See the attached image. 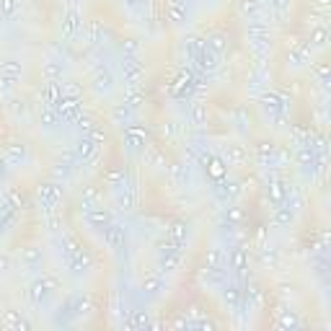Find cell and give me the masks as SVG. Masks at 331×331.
<instances>
[{
  "instance_id": "obj_1",
  "label": "cell",
  "mask_w": 331,
  "mask_h": 331,
  "mask_svg": "<svg viewBox=\"0 0 331 331\" xmlns=\"http://www.w3.org/2000/svg\"><path fill=\"white\" fill-rule=\"evenodd\" d=\"M122 73H124V80H127V83L137 85L140 78L145 75V68H143V62H137L135 57H124V60H122Z\"/></svg>"
},
{
  "instance_id": "obj_2",
  "label": "cell",
  "mask_w": 331,
  "mask_h": 331,
  "mask_svg": "<svg viewBox=\"0 0 331 331\" xmlns=\"http://www.w3.org/2000/svg\"><path fill=\"white\" fill-rule=\"evenodd\" d=\"M106 244H109V249L122 251L124 244H127V230H124V225L109 223V225H106Z\"/></svg>"
},
{
  "instance_id": "obj_3",
  "label": "cell",
  "mask_w": 331,
  "mask_h": 331,
  "mask_svg": "<svg viewBox=\"0 0 331 331\" xmlns=\"http://www.w3.org/2000/svg\"><path fill=\"white\" fill-rule=\"evenodd\" d=\"M80 29H83V16L75 8H70L68 13H65V18H62V34L65 36H75Z\"/></svg>"
},
{
  "instance_id": "obj_4",
  "label": "cell",
  "mask_w": 331,
  "mask_h": 331,
  "mask_svg": "<svg viewBox=\"0 0 331 331\" xmlns=\"http://www.w3.org/2000/svg\"><path fill=\"white\" fill-rule=\"evenodd\" d=\"M41 75L47 83H60L62 80V62H57V60L41 62Z\"/></svg>"
},
{
  "instance_id": "obj_5",
  "label": "cell",
  "mask_w": 331,
  "mask_h": 331,
  "mask_svg": "<svg viewBox=\"0 0 331 331\" xmlns=\"http://www.w3.org/2000/svg\"><path fill=\"white\" fill-rule=\"evenodd\" d=\"M145 163L156 166V168H163L166 166V153L158 145H145Z\"/></svg>"
},
{
  "instance_id": "obj_6",
  "label": "cell",
  "mask_w": 331,
  "mask_h": 331,
  "mask_svg": "<svg viewBox=\"0 0 331 331\" xmlns=\"http://www.w3.org/2000/svg\"><path fill=\"white\" fill-rule=\"evenodd\" d=\"M93 88H96L99 93H109L114 88V75L109 73V70H99L93 75Z\"/></svg>"
},
{
  "instance_id": "obj_7",
  "label": "cell",
  "mask_w": 331,
  "mask_h": 331,
  "mask_svg": "<svg viewBox=\"0 0 331 331\" xmlns=\"http://www.w3.org/2000/svg\"><path fill=\"white\" fill-rule=\"evenodd\" d=\"M238 11L249 21H256L261 16V3H259V0H238Z\"/></svg>"
},
{
  "instance_id": "obj_8",
  "label": "cell",
  "mask_w": 331,
  "mask_h": 331,
  "mask_svg": "<svg viewBox=\"0 0 331 331\" xmlns=\"http://www.w3.org/2000/svg\"><path fill=\"white\" fill-rule=\"evenodd\" d=\"M189 117H192V124H205L207 122V104H202V101H192V106H189Z\"/></svg>"
},
{
  "instance_id": "obj_9",
  "label": "cell",
  "mask_w": 331,
  "mask_h": 331,
  "mask_svg": "<svg viewBox=\"0 0 331 331\" xmlns=\"http://www.w3.org/2000/svg\"><path fill=\"white\" fill-rule=\"evenodd\" d=\"M39 124H41L44 129H55V127L60 124V114H57V109L44 106V109H41V114H39Z\"/></svg>"
},
{
  "instance_id": "obj_10",
  "label": "cell",
  "mask_w": 331,
  "mask_h": 331,
  "mask_svg": "<svg viewBox=\"0 0 331 331\" xmlns=\"http://www.w3.org/2000/svg\"><path fill=\"white\" fill-rule=\"evenodd\" d=\"M88 223H91L93 228H106L109 223H112V215H109L106 210L93 207V210H88Z\"/></svg>"
},
{
  "instance_id": "obj_11",
  "label": "cell",
  "mask_w": 331,
  "mask_h": 331,
  "mask_svg": "<svg viewBox=\"0 0 331 331\" xmlns=\"http://www.w3.org/2000/svg\"><path fill=\"white\" fill-rule=\"evenodd\" d=\"M0 326H3V328H18V331L29 328V323L18 316V311H6V316L0 318Z\"/></svg>"
},
{
  "instance_id": "obj_12",
  "label": "cell",
  "mask_w": 331,
  "mask_h": 331,
  "mask_svg": "<svg viewBox=\"0 0 331 331\" xmlns=\"http://www.w3.org/2000/svg\"><path fill=\"white\" fill-rule=\"evenodd\" d=\"M225 161L230 163V166H241L246 161V150H244V145H225Z\"/></svg>"
},
{
  "instance_id": "obj_13",
  "label": "cell",
  "mask_w": 331,
  "mask_h": 331,
  "mask_svg": "<svg viewBox=\"0 0 331 331\" xmlns=\"http://www.w3.org/2000/svg\"><path fill=\"white\" fill-rule=\"evenodd\" d=\"M47 293H50L47 279H36V282L31 285V290H29V298H31V303H34V305H39L44 298H47Z\"/></svg>"
},
{
  "instance_id": "obj_14",
  "label": "cell",
  "mask_w": 331,
  "mask_h": 331,
  "mask_svg": "<svg viewBox=\"0 0 331 331\" xmlns=\"http://www.w3.org/2000/svg\"><path fill=\"white\" fill-rule=\"evenodd\" d=\"M62 101V88L60 83H47V88H44V104H50L52 109Z\"/></svg>"
},
{
  "instance_id": "obj_15",
  "label": "cell",
  "mask_w": 331,
  "mask_h": 331,
  "mask_svg": "<svg viewBox=\"0 0 331 331\" xmlns=\"http://www.w3.org/2000/svg\"><path fill=\"white\" fill-rule=\"evenodd\" d=\"M261 104H264V109H269L272 114H282V109H285V99H279L277 93H264Z\"/></svg>"
},
{
  "instance_id": "obj_16",
  "label": "cell",
  "mask_w": 331,
  "mask_h": 331,
  "mask_svg": "<svg viewBox=\"0 0 331 331\" xmlns=\"http://www.w3.org/2000/svg\"><path fill=\"white\" fill-rule=\"evenodd\" d=\"M129 117H132V109H129L127 101H124V104H114V109H112V119H114V124H127Z\"/></svg>"
},
{
  "instance_id": "obj_17",
  "label": "cell",
  "mask_w": 331,
  "mask_h": 331,
  "mask_svg": "<svg viewBox=\"0 0 331 331\" xmlns=\"http://www.w3.org/2000/svg\"><path fill=\"white\" fill-rule=\"evenodd\" d=\"M230 261H233V269H235L241 277H244L246 269H249V264H246V251H244V249H235L233 256H230Z\"/></svg>"
},
{
  "instance_id": "obj_18",
  "label": "cell",
  "mask_w": 331,
  "mask_h": 331,
  "mask_svg": "<svg viewBox=\"0 0 331 331\" xmlns=\"http://www.w3.org/2000/svg\"><path fill=\"white\" fill-rule=\"evenodd\" d=\"M207 50H210V52H215V55L225 52V50H228V39H225L223 34H212V36L207 39Z\"/></svg>"
},
{
  "instance_id": "obj_19",
  "label": "cell",
  "mask_w": 331,
  "mask_h": 331,
  "mask_svg": "<svg viewBox=\"0 0 331 331\" xmlns=\"http://www.w3.org/2000/svg\"><path fill=\"white\" fill-rule=\"evenodd\" d=\"M205 267L207 269H223V251L220 249H210L205 256Z\"/></svg>"
},
{
  "instance_id": "obj_20",
  "label": "cell",
  "mask_w": 331,
  "mask_h": 331,
  "mask_svg": "<svg viewBox=\"0 0 331 331\" xmlns=\"http://www.w3.org/2000/svg\"><path fill=\"white\" fill-rule=\"evenodd\" d=\"M93 150H96V145L91 143V137H80V140L75 143V156H78V158H88Z\"/></svg>"
},
{
  "instance_id": "obj_21",
  "label": "cell",
  "mask_w": 331,
  "mask_h": 331,
  "mask_svg": "<svg viewBox=\"0 0 331 331\" xmlns=\"http://www.w3.org/2000/svg\"><path fill=\"white\" fill-rule=\"evenodd\" d=\"M24 156H26V148L21 145V143H13V145H8V163H21L24 161Z\"/></svg>"
},
{
  "instance_id": "obj_22",
  "label": "cell",
  "mask_w": 331,
  "mask_h": 331,
  "mask_svg": "<svg viewBox=\"0 0 331 331\" xmlns=\"http://www.w3.org/2000/svg\"><path fill=\"white\" fill-rule=\"evenodd\" d=\"M200 60H202V62H200V68H202V70H215V68H217L215 52H210L207 47H202V50H200Z\"/></svg>"
},
{
  "instance_id": "obj_23",
  "label": "cell",
  "mask_w": 331,
  "mask_h": 331,
  "mask_svg": "<svg viewBox=\"0 0 331 331\" xmlns=\"http://www.w3.org/2000/svg\"><path fill=\"white\" fill-rule=\"evenodd\" d=\"M161 290H163L161 277H148V279L143 282V293H145V295H158Z\"/></svg>"
},
{
  "instance_id": "obj_24",
  "label": "cell",
  "mask_w": 331,
  "mask_h": 331,
  "mask_svg": "<svg viewBox=\"0 0 331 331\" xmlns=\"http://www.w3.org/2000/svg\"><path fill=\"white\" fill-rule=\"evenodd\" d=\"M223 295H225V300H228L233 308L241 303V290H238L235 282H228V285H225V288H223Z\"/></svg>"
},
{
  "instance_id": "obj_25",
  "label": "cell",
  "mask_w": 331,
  "mask_h": 331,
  "mask_svg": "<svg viewBox=\"0 0 331 331\" xmlns=\"http://www.w3.org/2000/svg\"><path fill=\"white\" fill-rule=\"evenodd\" d=\"M21 256H24V261L29 264V267H36V264H41V249H36V246H26Z\"/></svg>"
},
{
  "instance_id": "obj_26",
  "label": "cell",
  "mask_w": 331,
  "mask_h": 331,
  "mask_svg": "<svg viewBox=\"0 0 331 331\" xmlns=\"http://www.w3.org/2000/svg\"><path fill=\"white\" fill-rule=\"evenodd\" d=\"M88 39H91V44L104 41V26L99 24V21H91V24H88Z\"/></svg>"
},
{
  "instance_id": "obj_27",
  "label": "cell",
  "mask_w": 331,
  "mask_h": 331,
  "mask_svg": "<svg viewBox=\"0 0 331 331\" xmlns=\"http://www.w3.org/2000/svg\"><path fill=\"white\" fill-rule=\"evenodd\" d=\"M0 75H6V78H21V62H3L0 65Z\"/></svg>"
},
{
  "instance_id": "obj_28",
  "label": "cell",
  "mask_w": 331,
  "mask_h": 331,
  "mask_svg": "<svg viewBox=\"0 0 331 331\" xmlns=\"http://www.w3.org/2000/svg\"><path fill=\"white\" fill-rule=\"evenodd\" d=\"M274 223H277V225H290V223H293V210H290V207H277Z\"/></svg>"
},
{
  "instance_id": "obj_29",
  "label": "cell",
  "mask_w": 331,
  "mask_h": 331,
  "mask_svg": "<svg viewBox=\"0 0 331 331\" xmlns=\"http://www.w3.org/2000/svg\"><path fill=\"white\" fill-rule=\"evenodd\" d=\"M168 16L173 18V24H181V21H186V8H181V6H168Z\"/></svg>"
},
{
  "instance_id": "obj_30",
  "label": "cell",
  "mask_w": 331,
  "mask_h": 331,
  "mask_svg": "<svg viewBox=\"0 0 331 331\" xmlns=\"http://www.w3.org/2000/svg\"><path fill=\"white\" fill-rule=\"evenodd\" d=\"M210 176H212V179H223V176H225L223 161H217V158H212V161H210Z\"/></svg>"
},
{
  "instance_id": "obj_31",
  "label": "cell",
  "mask_w": 331,
  "mask_h": 331,
  "mask_svg": "<svg viewBox=\"0 0 331 331\" xmlns=\"http://www.w3.org/2000/svg\"><path fill=\"white\" fill-rule=\"evenodd\" d=\"M171 235H173V241H176V246H181V241H184V235H186L184 223H176V225L171 228Z\"/></svg>"
},
{
  "instance_id": "obj_32",
  "label": "cell",
  "mask_w": 331,
  "mask_h": 331,
  "mask_svg": "<svg viewBox=\"0 0 331 331\" xmlns=\"http://www.w3.org/2000/svg\"><path fill=\"white\" fill-rule=\"evenodd\" d=\"M311 41H313V47H323V44H326V29H316Z\"/></svg>"
},
{
  "instance_id": "obj_33",
  "label": "cell",
  "mask_w": 331,
  "mask_h": 331,
  "mask_svg": "<svg viewBox=\"0 0 331 331\" xmlns=\"http://www.w3.org/2000/svg\"><path fill=\"white\" fill-rule=\"evenodd\" d=\"M279 326H285V328H295V326H300V321H298L293 313H285L282 321H279Z\"/></svg>"
},
{
  "instance_id": "obj_34",
  "label": "cell",
  "mask_w": 331,
  "mask_h": 331,
  "mask_svg": "<svg viewBox=\"0 0 331 331\" xmlns=\"http://www.w3.org/2000/svg\"><path fill=\"white\" fill-rule=\"evenodd\" d=\"M148 323V313L145 311H135L132 313V326H145Z\"/></svg>"
},
{
  "instance_id": "obj_35",
  "label": "cell",
  "mask_w": 331,
  "mask_h": 331,
  "mask_svg": "<svg viewBox=\"0 0 331 331\" xmlns=\"http://www.w3.org/2000/svg\"><path fill=\"white\" fill-rule=\"evenodd\" d=\"M75 122H78V127L85 129V132H91V129H93V119H91V117H80V114H78Z\"/></svg>"
},
{
  "instance_id": "obj_36",
  "label": "cell",
  "mask_w": 331,
  "mask_h": 331,
  "mask_svg": "<svg viewBox=\"0 0 331 331\" xmlns=\"http://www.w3.org/2000/svg\"><path fill=\"white\" fill-rule=\"evenodd\" d=\"M52 173H55V179H68V176H70V166H57V168H52Z\"/></svg>"
},
{
  "instance_id": "obj_37",
  "label": "cell",
  "mask_w": 331,
  "mask_h": 331,
  "mask_svg": "<svg viewBox=\"0 0 331 331\" xmlns=\"http://www.w3.org/2000/svg\"><path fill=\"white\" fill-rule=\"evenodd\" d=\"M91 143H93V145H96V143H106V135H104L101 129L93 127V129H91ZM96 148H99V145H96Z\"/></svg>"
},
{
  "instance_id": "obj_38",
  "label": "cell",
  "mask_w": 331,
  "mask_h": 331,
  "mask_svg": "<svg viewBox=\"0 0 331 331\" xmlns=\"http://www.w3.org/2000/svg\"><path fill=\"white\" fill-rule=\"evenodd\" d=\"M0 8H3L6 16H11V13L16 11V0H0Z\"/></svg>"
},
{
  "instance_id": "obj_39",
  "label": "cell",
  "mask_w": 331,
  "mask_h": 331,
  "mask_svg": "<svg viewBox=\"0 0 331 331\" xmlns=\"http://www.w3.org/2000/svg\"><path fill=\"white\" fill-rule=\"evenodd\" d=\"M272 197H274L277 202L285 197V189H282V184H279V181H272Z\"/></svg>"
},
{
  "instance_id": "obj_40",
  "label": "cell",
  "mask_w": 331,
  "mask_h": 331,
  "mask_svg": "<svg viewBox=\"0 0 331 331\" xmlns=\"http://www.w3.org/2000/svg\"><path fill=\"white\" fill-rule=\"evenodd\" d=\"M122 52H129V55H135V52H137V41H132V39L122 41Z\"/></svg>"
},
{
  "instance_id": "obj_41",
  "label": "cell",
  "mask_w": 331,
  "mask_h": 331,
  "mask_svg": "<svg viewBox=\"0 0 331 331\" xmlns=\"http://www.w3.org/2000/svg\"><path fill=\"white\" fill-rule=\"evenodd\" d=\"M161 135H166V137H173V135H176V124H173V122H166V124L161 127Z\"/></svg>"
},
{
  "instance_id": "obj_42",
  "label": "cell",
  "mask_w": 331,
  "mask_h": 331,
  "mask_svg": "<svg viewBox=\"0 0 331 331\" xmlns=\"http://www.w3.org/2000/svg\"><path fill=\"white\" fill-rule=\"evenodd\" d=\"M259 153H261V156H267V153L272 156V153H274V145H272V143H261V145H259Z\"/></svg>"
},
{
  "instance_id": "obj_43",
  "label": "cell",
  "mask_w": 331,
  "mask_h": 331,
  "mask_svg": "<svg viewBox=\"0 0 331 331\" xmlns=\"http://www.w3.org/2000/svg\"><path fill=\"white\" fill-rule=\"evenodd\" d=\"M316 75L321 78V83H326V78H328V68H326V65H318V68H316Z\"/></svg>"
},
{
  "instance_id": "obj_44",
  "label": "cell",
  "mask_w": 331,
  "mask_h": 331,
  "mask_svg": "<svg viewBox=\"0 0 331 331\" xmlns=\"http://www.w3.org/2000/svg\"><path fill=\"white\" fill-rule=\"evenodd\" d=\"M11 269V259L6 254H0V272H8Z\"/></svg>"
},
{
  "instance_id": "obj_45",
  "label": "cell",
  "mask_w": 331,
  "mask_h": 331,
  "mask_svg": "<svg viewBox=\"0 0 331 331\" xmlns=\"http://www.w3.org/2000/svg\"><path fill=\"white\" fill-rule=\"evenodd\" d=\"M3 168H6V158H0V173H3Z\"/></svg>"
}]
</instances>
